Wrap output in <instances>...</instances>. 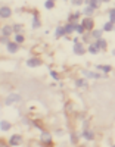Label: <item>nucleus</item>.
Instances as JSON below:
<instances>
[{
  "mask_svg": "<svg viewBox=\"0 0 115 147\" xmlns=\"http://www.w3.org/2000/svg\"><path fill=\"white\" fill-rule=\"evenodd\" d=\"M112 9H114V12H115V7H112Z\"/></svg>",
  "mask_w": 115,
  "mask_h": 147,
  "instance_id": "39",
  "label": "nucleus"
},
{
  "mask_svg": "<svg viewBox=\"0 0 115 147\" xmlns=\"http://www.w3.org/2000/svg\"><path fill=\"white\" fill-rule=\"evenodd\" d=\"M0 146H9L6 141H3V140H0Z\"/></svg>",
  "mask_w": 115,
  "mask_h": 147,
  "instance_id": "35",
  "label": "nucleus"
},
{
  "mask_svg": "<svg viewBox=\"0 0 115 147\" xmlns=\"http://www.w3.org/2000/svg\"><path fill=\"white\" fill-rule=\"evenodd\" d=\"M114 31H115V28H114Z\"/></svg>",
  "mask_w": 115,
  "mask_h": 147,
  "instance_id": "42",
  "label": "nucleus"
},
{
  "mask_svg": "<svg viewBox=\"0 0 115 147\" xmlns=\"http://www.w3.org/2000/svg\"><path fill=\"white\" fill-rule=\"evenodd\" d=\"M0 105H2V103H0Z\"/></svg>",
  "mask_w": 115,
  "mask_h": 147,
  "instance_id": "43",
  "label": "nucleus"
},
{
  "mask_svg": "<svg viewBox=\"0 0 115 147\" xmlns=\"http://www.w3.org/2000/svg\"><path fill=\"white\" fill-rule=\"evenodd\" d=\"M90 3V0H84V5H88Z\"/></svg>",
  "mask_w": 115,
  "mask_h": 147,
  "instance_id": "38",
  "label": "nucleus"
},
{
  "mask_svg": "<svg viewBox=\"0 0 115 147\" xmlns=\"http://www.w3.org/2000/svg\"><path fill=\"white\" fill-rule=\"evenodd\" d=\"M81 74L87 80H102V78H106V75H108V74H102L99 71L95 72V71H88V69H83Z\"/></svg>",
  "mask_w": 115,
  "mask_h": 147,
  "instance_id": "2",
  "label": "nucleus"
},
{
  "mask_svg": "<svg viewBox=\"0 0 115 147\" xmlns=\"http://www.w3.org/2000/svg\"><path fill=\"white\" fill-rule=\"evenodd\" d=\"M75 25H77V22H67L65 25V31H67V35H71L72 32H75Z\"/></svg>",
  "mask_w": 115,
  "mask_h": 147,
  "instance_id": "19",
  "label": "nucleus"
},
{
  "mask_svg": "<svg viewBox=\"0 0 115 147\" xmlns=\"http://www.w3.org/2000/svg\"><path fill=\"white\" fill-rule=\"evenodd\" d=\"M65 35H67L65 27H63V25H59V27H56V30H55V32H53V37H55L56 40L62 38V37H65Z\"/></svg>",
  "mask_w": 115,
  "mask_h": 147,
  "instance_id": "13",
  "label": "nucleus"
},
{
  "mask_svg": "<svg viewBox=\"0 0 115 147\" xmlns=\"http://www.w3.org/2000/svg\"><path fill=\"white\" fill-rule=\"evenodd\" d=\"M56 136H62V129H58L56 131Z\"/></svg>",
  "mask_w": 115,
  "mask_h": 147,
  "instance_id": "37",
  "label": "nucleus"
},
{
  "mask_svg": "<svg viewBox=\"0 0 115 147\" xmlns=\"http://www.w3.org/2000/svg\"><path fill=\"white\" fill-rule=\"evenodd\" d=\"M25 63H27L28 68H38V66L43 65V60L40 57H37V56H33V57L27 59V62H25Z\"/></svg>",
  "mask_w": 115,
  "mask_h": 147,
  "instance_id": "10",
  "label": "nucleus"
},
{
  "mask_svg": "<svg viewBox=\"0 0 115 147\" xmlns=\"http://www.w3.org/2000/svg\"><path fill=\"white\" fill-rule=\"evenodd\" d=\"M63 2H68V0H63Z\"/></svg>",
  "mask_w": 115,
  "mask_h": 147,
  "instance_id": "40",
  "label": "nucleus"
},
{
  "mask_svg": "<svg viewBox=\"0 0 115 147\" xmlns=\"http://www.w3.org/2000/svg\"><path fill=\"white\" fill-rule=\"evenodd\" d=\"M71 5L72 6H77V7H80L84 5V0H71Z\"/></svg>",
  "mask_w": 115,
  "mask_h": 147,
  "instance_id": "32",
  "label": "nucleus"
},
{
  "mask_svg": "<svg viewBox=\"0 0 115 147\" xmlns=\"http://www.w3.org/2000/svg\"><path fill=\"white\" fill-rule=\"evenodd\" d=\"M90 34H92V38L93 40H97V38H100V37H103V30H92L90 31Z\"/></svg>",
  "mask_w": 115,
  "mask_h": 147,
  "instance_id": "24",
  "label": "nucleus"
},
{
  "mask_svg": "<svg viewBox=\"0 0 115 147\" xmlns=\"http://www.w3.org/2000/svg\"><path fill=\"white\" fill-rule=\"evenodd\" d=\"M22 102V96L19 93H15V91H12L6 96V99L3 100V105L5 106H12V105H15V103H21Z\"/></svg>",
  "mask_w": 115,
  "mask_h": 147,
  "instance_id": "1",
  "label": "nucleus"
},
{
  "mask_svg": "<svg viewBox=\"0 0 115 147\" xmlns=\"http://www.w3.org/2000/svg\"><path fill=\"white\" fill-rule=\"evenodd\" d=\"M100 2H102V3H111L112 0H100Z\"/></svg>",
  "mask_w": 115,
  "mask_h": 147,
  "instance_id": "36",
  "label": "nucleus"
},
{
  "mask_svg": "<svg viewBox=\"0 0 115 147\" xmlns=\"http://www.w3.org/2000/svg\"><path fill=\"white\" fill-rule=\"evenodd\" d=\"M19 47H21V44H18L15 40H10V41L6 44V50H7V53H10V55H15V53L19 52Z\"/></svg>",
  "mask_w": 115,
  "mask_h": 147,
  "instance_id": "9",
  "label": "nucleus"
},
{
  "mask_svg": "<svg viewBox=\"0 0 115 147\" xmlns=\"http://www.w3.org/2000/svg\"><path fill=\"white\" fill-rule=\"evenodd\" d=\"M92 34H90V31H87V32H84L83 35H81V41L84 43V44H90L92 43Z\"/></svg>",
  "mask_w": 115,
  "mask_h": 147,
  "instance_id": "23",
  "label": "nucleus"
},
{
  "mask_svg": "<svg viewBox=\"0 0 115 147\" xmlns=\"http://www.w3.org/2000/svg\"><path fill=\"white\" fill-rule=\"evenodd\" d=\"M87 52L90 53V55H99V53H100V50L97 49V46L95 44V41H93V43H90V44L87 46Z\"/></svg>",
  "mask_w": 115,
  "mask_h": 147,
  "instance_id": "22",
  "label": "nucleus"
},
{
  "mask_svg": "<svg viewBox=\"0 0 115 147\" xmlns=\"http://www.w3.org/2000/svg\"><path fill=\"white\" fill-rule=\"evenodd\" d=\"M7 144L14 146V147L21 146L22 144V134H12V136L9 137V140H7Z\"/></svg>",
  "mask_w": 115,
  "mask_h": 147,
  "instance_id": "8",
  "label": "nucleus"
},
{
  "mask_svg": "<svg viewBox=\"0 0 115 147\" xmlns=\"http://www.w3.org/2000/svg\"><path fill=\"white\" fill-rule=\"evenodd\" d=\"M40 27H42L40 16H38V12L34 10V12H33V19H31V28H33V30H38Z\"/></svg>",
  "mask_w": 115,
  "mask_h": 147,
  "instance_id": "11",
  "label": "nucleus"
},
{
  "mask_svg": "<svg viewBox=\"0 0 115 147\" xmlns=\"http://www.w3.org/2000/svg\"><path fill=\"white\" fill-rule=\"evenodd\" d=\"M95 44L97 46V49H99L100 52H105L106 49H108V41L103 38V37H100V38L95 40Z\"/></svg>",
  "mask_w": 115,
  "mask_h": 147,
  "instance_id": "12",
  "label": "nucleus"
},
{
  "mask_svg": "<svg viewBox=\"0 0 115 147\" xmlns=\"http://www.w3.org/2000/svg\"><path fill=\"white\" fill-rule=\"evenodd\" d=\"M72 52H74V55H77V56H83V55H86L87 49L84 47V43H83V41H78V43H74V44H72Z\"/></svg>",
  "mask_w": 115,
  "mask_h": 147,
  "instance_id": "4",
  "label": "nucleus"
},
{
  "mask_svg": "<svg viewBox=\"0 0 115 147\" xmlns=\"http://www.w3.org/2000/svg\"><path fill=\"white\" fill-rule=\"evenodd\" d=\"M0 41H2V44H5V46H6L10 40H9V37H7V35H2V34H0Z\"/></svg>",
  "mask_w": 115,
  "mask_h": 147,
  "instance_id": "34",
  "label": "nucleus"
},
{
  "mask_svg": "<svg viewBox=\"0 0 115 147\" xmlns=\"http://www.w3.org/2000/svg\"><path fill=\"white\" fill-rule=\"evenodd\" d=\"M108 15H109V21L112 24H115V12H114V9H109L108 10Z\"/></svg>",
  "mask_w": 115,
  "mask_h": 147,
  "instance_id": "31",
  "label": "nucleus"
},
{
  "mask_svg": "<svg viewBox=\"0 0 115 147\" xmlns=\"http://www.w3.org/2000/svg\"><path fill=\"white\" fill-rule=\"evenodd\" d=\"M52 143H53V140H52L50 132L43 129L42 134H40V144H43V146H52Z\"/></svg>",
  "mask_w": 115,
  "mask_h": 147,
  "instance_id": "5",
  "label": "nucleus"
},
{
  "mask_svg": "<svg viewBox=\"0 0 115 147\" xmlns=\"http://www.w3.org/2000/svg\"><path fill=\"white\" fill-rule=\"evenodd\" d=\"M78 137H80V134L71 132V143H72V144H77V143H78Z\"/></svg>",
  "mask_w": 115,
  "mask_h": 147,
  "instance_id": "30",
  "label": "nucleus"
},
{
  "mask_svg": "<svg viewBox=\"0 0 115 147\" xmlns=\"http://www.w3.org/2000/svg\"><path fill=\"white\" fill-rule=\"evenodd\" d=\"M100 5H102L100 0H90V3H88V6H92L93 9H99Z\"/></svg>",
  "mask_w": 115,
  "mask_h": 147,
  "instance_id": "29",
  "label": "nucleus"
},
{
  "mask_svg": "<svg viewBox=\"0 0 115 147\" xmlns=\"http://www.w3.org/2000/svg\"><path fill=\"white\" fill-rule=\"evenodd\" d=\"M115 28V24H112L111 21H106L103 25H102V30H103V32H112Z\"/></svg>",
  "mask_w": 115,
  "mask_h": 147,
  "instance_id": "21",
  "label": "nucleus"
},
{
  "mask_svg": "<svg viewBox=\"0 0 115 147\" xmlns=\"http://www.w3.org/2000/svg\"><path fill=\"white\" fill-rule=\"evenodd\" d=\"M0 44H2V41H0Z\"/></svg>",
  "mask_w": 115,
  "mask_h": 147,
  "instance_id": "41",
  "label": "nucleus"
},
{
  "mask_svg": "<svg viewBox=\"0 0 115 147\" xmlns=\"http://www.w3.org/2000/svg\"><path fill=\"white\" fill-rule=\"evenodd\" d=\"M74 84H75L77 88H87V87H88L87 78H77V80L74 81Z\"/></svg>",
  "mask_w": 115,
  "mask_h": 147,
  "instance_id": "17",
  "label": "nucleus"
},
{
  "mask_svg": "<svg viewBox=\"0 0 115 147\" xmlns=\"http://www.w3.org/2000/svg\"><path fill=\"white\" fill-rule=\"evenodd\" d=\"M12 15H14V10H12L10 6L7 5L0 6V19H9Z\"/></svg>",
  "mask_w": 115,
  "mask_h": 147,
  "instance_id": "6",
  "label": "nucleus"
},
{
  "mask_svg": "<svg viewBox=\"0 0 115 147\" xmlns=\"http://www.w3.org/2000/svg\"><path fill=\"white\" fill-rule=\"evenodd\" d=\"M9 129H12V124H10V122L6 121V119L0 121V131H2V132H7Z\"/></svg>",
  "mask_w": 115,
  "mask_h": 147,
  "instance_id": "18",
  "label": "nucleus"
},
{
  "mask_svg": "<svg viewBox=\"0 0 115 147\" xmlns=\"http://www.w3.org/2000/svg\"><path fill=\"white\" fill-rule=\"evenodd\" d=\"M81 16H83V13H81L80 10H77V12H72V13L68 15V19H67V21H68V22H78Z\"/></svg>",
  "mask_w": 115,
  "mask_h": 147,
  "instance_id": "14",
  "label": "nucleus"
},
{
  "mask_svg": "<svg viewBox=\"0 0 115 147\" xmlns=\"http://www.w3.org/2000/svg\"><path fill=\"white\" fill-rule=\"evenodd\" d=\"M81 25L86 28V31H92L95 30V21H93V16H84L81 19Z\"/></svg>",
  "mask_w": 115,
  "mask_h": 147,
  "instance_id": "7",
  "label": "nucleus"
},
{
  "mask_svg": "<svg viewBox=\"0 0 115 147\" xmlns=\"http://www.w3.org/2000/svg\"><path fill=\"white\" fill-rule=\"evenodd\" d=\"M95 12H96V9H93L92 6H88V5H84V7L81 9L83 16H93Z\"/></svg>",
  "mask_w": 115,
  "mask_h": 147,
  "instance_id": "15",
  "label": "nucleus"
},
{
  "mask_svg": "<svg viewBox=\"0 0 115 147\" xmlns=\"http://www.w3.org/2000/svg\"><path fill=\"white\" fill-rule=\"evenodd\" d=\"M55 6H56V0H44V9L52 10L55 9Z\"/></svg>",
  "mask_w": 115,
  "mask_h": 147,
  "instance_id": "25",
  "label": "nucleus"
},
{
  "mask_svg": "<svg viewBox=\"0 0 115 147\" xmlns=\"http://www.w3.org/2000/svg\"><path fill=\"white\" fill-rule=\"evenodd\" d=\"M0 32H2V35H7V37H10V35H14V27L9 25V24H6V25L2 27Z\"/></svg>",
  "mask_w": 115,
  "mask_h": 147,
  "instance_id": "16",
  "label": "nucleus"
},
{
  "mask_svg": "<svg viewBox=\"0 0 115 147\" xmlns=\"http://www.w3.org/2000/svg\"><path fill=\"white\" fill-rule=\"evenodd\" d=\"M75 32H77V35H80V37H81V35H83L84 32H87V31H86V28L81 25L80 22H77V25H75Z\"/></svg>",
  "mask_w": 115,
  "mask_h": 147,
  "instance_id": "26",
  "label": "nucleus"
},
{
  "mask_svg": "<svg viewBox=\"0 0 115 147\" xmlns=\"http://www.w3.org/2000/svg\"><path fill=\"white\" fill-rule=\"evenodd\" d=\"M50 77H52V78H53L55 81H59V80H61V77H59V74H58L56 71H53V69L50 71Z\"/></svg>",
  "mask_w": 115,
  "mask_h": 147,
  "instance_id": "33",
  "label": "nucleus"
},
{
  "mask_svg": "<svg viewBox=\"0 0 115 147\" xmlns=\"http://www.w3.org/2000/svg\"><path fill=\"white\" fill-rule=\"evenodd\" d=\"M12 27H14V34H21V32H24V25H22V24H14V25H12Z\"/></svg>",
  "mask_w": 115,
  "mask_h": 147,
  "instance_id": "27",
  "label": "nucleus"
},
{
  "mask_svg": "<svg viewBox=\"0 0 115 147\" xmlns=\"http://www.w3.org/2000/svg\"><path fill=\"white\" fill-rule=\"evenodd\" d=\"M14 40H15L18 44H24L25 37H24V34H22V32H21V34H14Z\"/></svg>",
  "mask_w": 115,
  "mask_h": 147,
  "instance_id": "28",
  "label": "nucleus"
},
{
  "mask_svg": "<svg viewBox=\"0 0 115 147\" xmlns=\"http://www.w3.org/2000/svg\"><path fill=\"white\" fill-rule=\"evenodd\" d=\"M80 137L84 138V140H87V141H93V140H95V132L87 127L86 122H84V128H83V131H81V134H80Z\"/></svg>",
  "mask_w": 115,
  "mask_h": 147,
  "instance_id": "3",
  "label": "nucleus"
},
{
  "mask_svg": "<svg viewBox=\"0 0 115 147\" xmlns=\"http://www.w3.org/2000/svg\"><path fill=\"white\" fill-rule=\"evenodd\" d=\"M96 69L99 71V72H102V74H109V72H112V66L111 65H96Z\"/></svg>",
  "mask_w": 115,
  "mask_h": 147,
  "instance_id": "20",
  "label": "nucleus"
}]
</instances>
